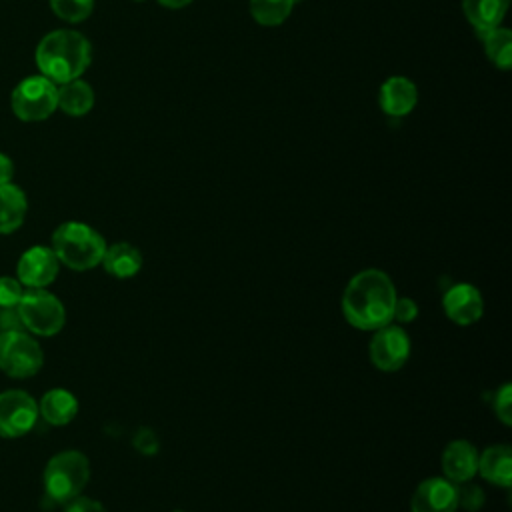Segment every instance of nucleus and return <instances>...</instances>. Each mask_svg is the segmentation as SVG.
I'll use <instances>...</instances> for the list:
<instances>
[{"label": "nucleus", "mask_w": 512, "mask_h": 512, "mask_svg": "<svg viewBox=\"0 0 512 512\" xmlns=\"http://www.w3.org/2000/svg\"><path fill=\"white\" fill-rule=\"evenodd\" d=\"M396 298L398 292L392 278L384 270L366 268L344 286L340 308L352 328L374 332L392 322Z\"/></svg>", "instance_id": "1"}, {"label": "nucleus", "mask_w": 512, "mask_h": 512, "mask_svg": "<svg viewBox=\"0 0 512 512\" xmlns=\"http://www.w3.org/2000/svg\"><path fill=\"white\" fill-rule=\"evenodd\" d=\"M34 58L40 74L60 86L86 72L92 60V46L76 30H54L38 42Z\"/></svg>", "instance_id": "2"}, {"label": "nucleus", "mask_w": 512, "mask_h": 512, "mask_svg": "<svg viewBox=\"0 0 512 512\" xmlns=\"http://www.w3.org/2000/svg\"><path fill=\"white\" fill-rule=\"evenodd\" d=\"M104 236L84 222H64L52 234V250L60 264L84 272L102 262L106 250Z\"/></svg>", "instance_id": "3"}, {"label": "nucleus", "mask_w": 512, "mask_h": 512, "mask_svg": "<svg viewBox=\"0 0 512 512\" xmlns=\"http://www.w3.org/2000/svg\"><path fill=\"white\" fill-rule=\"evenodd\" d=\"M90 480V462L80 450L54 454L44 468V490L50 500L66 504L80 496Z\"/></svg>", "instance_id": "4"}, {"label": "nucleus", "mask_w": 512, "mask_h": 512, "mask_svg": "<svg viewBox=\"0 0 512 512\" xmlns=\"http://www.w3.org/2000/svg\"><path fill=\"white\" fill-rule=\"evenodd\" d=\"M16 310L22 326L38 336H54L64 328L66 322L64 304L46 288H28L22 294Z\"/></svg>", "instance_id": "5"}, {"label": "nucleus", "mask_w": 512, "mask_h": 512, "mask_svg": "<svg viewBox=\"0 0 512 512\" xmlns=\"http://www.w3.org/2000/svg\"><path fill=\"white\" fill-rule=\"evenodd\" d=\"M10 104L24 122L46 120L58 108V86L42 74L28 76L16 84Z\"/></svg>", "instance_id": "6"}, {"label": "nucleus", "mask_w": 512, "mask_h": 512, "mask_svg": "<svg viewBox=\"0 0 512 512\" xmlns=\"http://www.w3.org/2000/svg\"><path fill=\"white\" fill-rule=\"evenodd\" d=\"M44 362L40 344L24 330L0 334V370L12 378L34 376Z\"/></svg>", "instance_id": "7"}, {"label": "nucleus", "mask_w": 512, "mask_h": 512, "mask_svg": "<svg viewBox=\"0 0 512 512\" xmlns=\"http://www.w3.org/2000/svg\"><path fill=\"white\" fill-rule=\"evenodd\" d=\"M410 352H412V342L408 332L402 328V324L390 322L372 332V338L368 344V356L374 368L382 372H396L408 362Z\"/></svg>", "instance_id": "8"}, {"label": "nucleus", "mask_w": 512, "mask_h": 512, "mask_svg": "<svg viewBox=\"0 0 512 512\" xmlns=\"http://www.w3.org/2000/svg\"><path fill=\"white\" fill-rule=\"evenodd\" d=\"M38 416V402L28 392H0V438H18L28 434Z\"/></svg>", "instance_id": "9"}, {"label": "nucleus", "mask_w": 512, "mask_h": 512, "mask_svg": "<svg viewBox=\"0 0 512 512\" xmlns=\"http://www.w3.org/2000/svg\"><path fill=\"white\" fill-rule=\"evenodd\" d=\"M442 312L458 326H472L484 314L482 292L470 282L452 284L442 294Z\"/></svg>", "instance_id": "10"}, {"label": "nucleus", "mask_w": 512, "mask_h": 512, "mask_svg": "<svg viewBox=\"0 0 512 512\" xmlns=\"http://www.w3.org/2000/svg\"><path fill=\"white\" fill-rule=\"evenodd\" d=\"M60 262L52 248L48 246H32L28 248L16 266L18 282L26 288H46L58 276Z\"/></svg>", "instance_id": "11"}, {"label": "nucleus", "mask_w": 512, "mask_h": 512, "mask_svg": "<svg viewBox=\"0 0 512 512\" xmlns=\"http://www.w3.org/2000/svg\"><path fill=\"white\" fill-rule=\"evenodd\" d=\"M456 510H458L456 484H452L444 476H430L422 480L410 498V512H456Z\"/></svg>", "instance_id": "12"}, {"label": "nucleus", "mask_w": 512, "mask_h": 512, "mask_svg": "<svg viewBox=\"0 0 512 512\" xmlns=\"http://www.w3.org/2000/svg\"><path fill=\"white\" fill-rule=\"evenodd\" d=\"M478 456L480 452L468 440H452L444 446L440 456L442 476L452 484H462L472 480L478 474Z\"/></svg>", "instance_id": "13"}, {"label": "nucleus", "mask_w": 512, "mask_h": 512, "mask_svg": "<svg viewBox=\"0 0 512 512\" xmlns=\"http://www.w3.org/2000/svg\"><path fill=\"white\" fill-rule=\"evenodd\" d=\"M378 104L382 112L392 118L408 116L418 104V88L406 76H390L380 86Z\"/></svg>", "instance_id": "14"}, {"label": "nucleus", "mask_w": 512, "mask_h": 512, "mask_svg": "<svg viewBox=\"0 0 512 512\" xmlns=\"http://www.w3.org/2000/svg\"><path fill=\"white\" fill-rule=\"evenodd\" d=\"M478 474L500 488L512 484V448L506 444H492L478 456Z\"/></svg>", "instance_id": "15"}, {"label": "nucleus", "mask_w": 512, "mask_h": 512, "mask_svg": "<svg viewBox=\"0 0 512 512\" xmlns=\"http://www.w3.org/2000/svg\"><path fill=\"white\" fill-rule=\"evenodd\" d=\"M100 264L104 266V270L110 276H114L118 280H126V278L136 276L142 270L144 256L130 242H114V244L106 246Z\"/></svg>", "instance_id": "16"}, {"label": "nucleus", "mask_w": 512, "mask_h": 512, "mask_svg": "<svg viewBox=\"0 0 512 512\" xmlns=\"http://www.w3.org/2000/svg\"><path fill=\"white\" fill-rule=\"evenodd\" d=\"M508 6L510 0H462L464 16L480 38L492 28L502 26Z\"/></svg>", "instance_id": "17"}, {"label": "nucleus", "mask_w": 512, "mask_h": 512, "mask_svg": "<svg viewBox=\"0 0 512 512\" xmlns=\"http://www.w3.org/2000/svg\"><path fill=\"white\" fill-rule=\"evenodd\" d=\"M38 414L52 426H66L78 414V400L66 388H52L40 398Z\"/></svg>", "instance_id": "18"}, {"label": "nucleus", "mask_w": 512, "mask_h": 512, "mask_svg": "<svg viewBox=\"0 0 512 512\" xmlns=\"http://www.w3.org/2000/svg\"><path fill=\"white\" fill-rule=\"evenodd\" d=\"M28 200L22 188L8 182L0 186V234H12L26 218Z\"/></svg>", "instance_id": "19"}, {"label": "nucleus", "mask_w": 512, "mask_h": 512, "mask_svg": "<svg viewBox=\"0 0 512 512\" xmlns=\"http://www.w3.org/2000/svg\"><path fill=\"white\" fill-rule=\"evenodd\" d=\"M94 106V90L88 82L76 78L58 86V108L68 116H84Z\"/></svg>", "instance_id": "20"}, {"label": "nucleus", "mask_w": 512, "mask_h": 512, "mask_svg": "<svg viewBox=\"0 0 512 512\" xmlns=\"http://www.w3.org/2000/svg\"><path fill=\"white\" fill-rule=\"evenodd\" d=\"M484 50L488 60L500 68L510 70L512 68V32L504 26H496L490 32L482 36Z\"/></svg>", "instance_id": "21"}, {"label": "nucleus", "mask_w": 512, "mask_h": 512, "mask_svg": "<svg viewBox=\"0 0 512 512\" xmlns=\"http://www.w3.org/2000/svg\"><path fill=\"white\" fill-rule=\"evenodd\" d=\"M300 0H250V14L262 26L282 24Z\"/></svg>", "instance_id": "22"}, {"label": "nucleus", "mask_w": 512, "mask_h": 512, "mask_svg": "<svg viewBox=\"0 0 512 512\" xmlns=\"http://www.w3.org/2000/svg\"><path fill=\"white\" fill-rule=\"evenodd\" d=\"M52 12L66 22H82L94 10V0H50Z\"/></svg>", "instance_id": "23"}, {"label": "nucleus", "mask_w": 512, "mask_h": 512, "mask_svg": "<svg viewBox=\"0 0 512 512\" xmlns=\"http://www.w3.org/2000/svg\"><path fill=\"white\" fill-rule=\"evenodd\" d=\"M456 490H458V508H464L468 512H476L486 502V492L482 490V486L474 484L472 480L456 484Z\"/></svg>", "instance_id": "24"}, {"label": "nucleus", "mask_w": 512, "mask_h": 512, "mask_svg": "<svg viewBox=\"0 0 512 512\" xmlns=\"http://www.w3.org/2000/svg\"><path fill=\"white\" fill-rule=\"evenodd\" d=\"M492 408H494V414L496 418L504 424V426H510L512 424V386L506 382L502 384L496 394H494V400H492Z\"/></svg>", "instance_id": "25"}, {"label": "nucleus", "mask_w": 512, "mask_h": 512, "mask_svg": "<svg viewBox=\"0 0 512 512\" xmlns=\"http://www.w3.org/2000/svg\"><path fill=\"white\" fill-rule=\"evenodd\" d=\"M24 290L18 278L0 276V308H14L18 306Z\"/></svg>", "instance_id": "26"}, {"label": "nucleus", "mask_w": 512, "mask_h": 512, "mask_svg": "<svg viewBox=\"0 0 512 512\" xmlns=\"http://www.w3.org/2000/svg\"><path fill=\"white\" fill-rule=\"evenodd\" d=\"M418 318V304L410 296H398L394 302L392 322L396 324H410Z\"/></svg>", "instance_id": "27"}, {"label": "nucleus", "mask_w": 512, "mask_h": 512, "mask_svg": "<svg viewBox=\"0 0 512 512\" xmlns=\"http://www.w3.org/2000/svg\"><path fill=\"white\" fill-rule=\"evenodd\" d=\"M132 444L144 456H154L158 452V448H160L158 436L150 428H138L134 438H132Z\"/></svg>", "instance_id": "28"}, {"label": "nucleus", "mask_w": 512, "mask_h": 512, "mask_svg": "<svg viewBox=\"0 0 512 512\" xmlns=\"http://www.w3.org/2000/svg\"><path fill=\"white\" fill-rule=\"evenodd\" d=\"M64 512H108L100 500H94L90 496H76L70 502H66Z\"/></svg>", "instance_id": "29"}, {"label": "nucleus", "mask_w": 512, "mask_h": 512, "mask_svg": "<svg viewBox=\"0 0 512 512\" xmlns=\"http://www.w3.org/2000/svg\"><path fill=\"white\" fill-rule=\"evenodd\" d=\"M22 320L18 316L16 306L14 308H0V334L10 330H22Z\"/></svg>", "instance_id": "30"}, {"label": "nucleus", "mask_w": 512, "mask_h": 512, "mask_svg": "<svg viewBox=\"0 0 512 512\" xmlns=\"http://www.w3.org/2000/svg\"><path fill=\"white\" fill-rule=\"evenodd\" d=\"M12 174H14L12 160L6 154H0V186L8 184L12 180Z\"/></svg>", "instance_id": "31"}, {"label": "nucleus", "mask_w": 512, "mask_h": 512, "mask_svg": "<svg viewBox=\"0 0 512 512\" xmlns=\"http://www.w3.org/2000/svg\"><path fill=\"white\" fill-rule=\"evenodd\" d=\"M158 4H162L164 8H172V10H178V8H184L188 4H192V0H156Z\"/></svg>", "instance_id": "32"}, {"label": "nucleus", "mask_w": 512, "mask_h": 512, "mask_svg": "<svg viewBox=\"0 0 512 512\" xmlns=\"http://www.w3.org/2000/svg\"><path fill=\"white\" fill-rule=\"evenodd\" d=\"M172 512H184V510H172Z\"/></svg>", "instance_id": "33"}, {"label": "nucleus", "mask_w": 512, "mask_h": 512, "mask_svg": "<svg viewBox=\"0 0 512 512\" xmlns=\"http://www.w3.org/2000/svg\"><path fill=\"white\" fill-rule=\"evenodd\" d=\"M134 2H142V0H134Z\"/></svg>", "instance_id": "34"}]
</instances>
